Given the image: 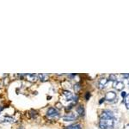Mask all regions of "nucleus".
Instances as JSON below:
<instances>
[{
	"instance_id": "f257e3e1",
	"label": "nucleus",
	"mask_w": 129,
	"mask_h": 129,
	"mask_svg": "<svg viewBox=\"0 0 129 129\" xmlns=\"http://www.w3.org/2000/svg\"><path fill=\"white\" fill-rule=\"evenodd\" d=\"M115 126L114 119H101L99 121V127L101 129H113Z\"/></svg>"
},
{
	"instance_id": "f03ea898",
	"label": "nucleus",
	"mask_w": 129,
	"mask_h": 129,
	"mask_svg": "<svg viewBox=\"0 0 129 129\" xmlns=\"http://www.w3.org/2000/svg\"><path fill=\"white\" fill-rule=\"evenodd\" d=\"M46 116L50 119H58L59 117V113L56 108H49L46 111Z\"/></svg>"
},
{
	"instance_id": "7ed1b4c3",
	"label": "nucleus",
	"mask_w": 129,
	"mask_h": 129,
	"mask_svg": "<svg viewBox=\"0 0 129 129\" xmlns=\"http://www.w3.org/2000/svg\"><path fill=\"white\" fill-rule=\"evenodd\" d=\"M101 119H114L115 115H114V113L112 111L108 109H104L103 111L101 114Z\"/></svg>"
},
{
	"instance_id": "20e7f679",
	"label": "nucleus",
	"mask_w": 129,
	"mask_h": 129,
	"mask_svg": "<svg viewBox=\"0 0 129 129\" xmlns=\"http://www.w3.org/2000/svg\"><path fill=\"white\" fill-rule=\"evenodd\" d=\"M115 98H116V93L114 92V91H108L106 94L105 99L108 102H113V101L115 100Z\"/></svg>"
},
{
	"instance_id": "39448f33",
	"label": "nucleus",
	"mask_w": 129,
	"mask_h": 129,
	"mask_svg": "<svg viewBox=\"0 0 129 129\" xmlns=\"http://www.w3.org/2000/svg\"><path fill=\"white\" fill-rule=\"evenodd\" d=\"M114 88H115V89H117V90H122L123 89H124L125 85H124V83L121 81H115L114 82Z\"/></svg>"
},
{
	"instance_id": "423d86ee",
	"label": "nucleus",
	"mask_w": 129,
	"mask_h": 129,
	"mask_svg": "<svg viewBox=\"0 0 129 129\" xmlns=\"http://www.w3.org/2000/svg\"><path fill=\"white\" fill-rule=\"evenodd\" d=\"M76 119H77V116L72 113H70L69 115H65V116H64L62 118V120L64 121H75Z\"/></svg>"
},
{
	"instance_id": "0eeeda50",
	"label": "nucleus",
	"mask_w": 129,
	"mask_h": 129,
	"mask_svg": "<svg viewBox=\"0 0 129 129\" xmlns=\"http://www.w3.org/2000/svg\"><path fill=\"white\" fill-rule=\"evenodd\" d=\"M107 83H108V79L106 78H101V79H99V81H98V88L100 89H102L104 87H105V85H107Z\"/></svg>"
},
{
	"instance_id": "6e6552de",
	"label": "nucleus",
	"mask_w": 129,
	"mask_h": 129,
	"mask_svg": "<svg viewBox=\"0 0 129 129\" xmlns=\"http://www.w3.org/2000/svg\"><path fill=\"white\" fill-rule=\"evenodd\" d=\"M24 77L26 78V79L28 80V81L29 82H35L37 79V77H38V75H36V74H25L24 75Z\"/></svg>"
},
{
	"instance_id": "1a4fd4ad",
	"label": "nucleus",
	"mask_w": 129,
	"mask_h": 129,
	"mask_svg": "<svg viewBox=\"0 0 129 129\" xmlns=\"http://www.w3.org/2000/svg\"><path fill=\"white\" fill-rule=\"evenodd\" d=\"M2 122H4V123H13L15 122V119L11 116H9V115H4L3 118L1 119Z\"/></svg>"
},
{
	"instance_id": "9d476101",
	"label": "nucleus",
	"mask_w": 129,
	"mask_h": 129,
	"mask_svg": "<svg viewBox=\"0 0 129 129\" xmlns=\"http://www.w3.org/2000/svg\"><path fill=\"white\" fill-rule=\"evenodd\" d=\"M63 95H64V96L66 98V100H68V101H72V100H73V98H74L72 93L69 90H64L63 91Z\"/></svg>"
},
{
	"instance_id": "9b49d317",
	"label": "nucleus",
	"mask_w": 129,
	"mask_h": 129,
	"mask_svg": "<svg viewBox=\"0 0 129 129\" xmlns=\"http://www.w3.org/2000/svg\"><path fill=\"white\" fill-rule=\"evenodd\" d=\"M77 112H78V114L80 115V116H85V108H84V106L82 105H79L77 107Z\"/></svg>"
},
{
	"instance_id": "f8f14e48",
	"label": "nucleus",
	"mask_w": 129,
	"mask_h": 129,
	"mask_svg": "<svg viewBox=\"0 0 129 129\" xmlns=\"http://www.w3.org/2000/svg\"><path fill=\"white\" fill-rule=\"evenodd\" d=\"M38 78L39 79H40V81L42 82H46V80L48 79V75L47 74H39L38 75Z\"/></svg>"
},
{
	"instance_id": "ddd939ff",
	"label": "nucleus",
	"mask_w": 129,
	"mask_h": 129,
	"mask_svg": "<svg viewBox=\"0 0 129 129\" xmlns=\"http://www.w3.org/2000/svg\"><path fill=\"white\" fill-rule=\"evenodd\" d=\"M65 129H82V128L80 124H73V125H71V126L66 127Z\"/></svg>"
},
{
	"instance_id": "4468645a",
	"label": "nucleus",
	"mask_w": 129,
	"mask_h": 129,
	"mask_svg": "<svg viewBox=\"0 0 129 129\" xmlns=\"http://www.w3.org/2000/svg\"><path fill=\"white\" fill-rule=\"evenodd\" d=\"M125 105H126L127 108L129 109V94L127 95V96L125 97Z\"/></svg>"
},
{
	"instance_id": "2eb2a0df",
	"label": "nucleus",
	"mask_w": 129,
	"mask_h": 129,
	"mask_svg": "<svg viewBox=\"0 0 129 129\" xmlns=\"http://www.w3.org/2000/svg\"><path fill=\"white\" fill-rule=\"evenodd\" d=\"M80 89H81V86H80V84L79 83L76 84V85H74V89H75L76 92H78V91L80 90Z\"/></svg>"
},
{
	"instance_id": "dca6fc26",
	"label": "nucleus",
	"mask_w": 129,
	"mask_h": 129,
	"mask_svg": "<svg viewBox=\"0 0 129 129\" xmlns=\"http://www.w3.org/2000/svg\"><path fill=\"white\" fill-rule=\"evenodd\" d=\"M31 113H32V114H30V115H31V116H32V118H35V117L37 116V112L36 111L31 110Z\"/></svg>"
},
{
	"instance_id": "f3484780",
	"label": "nucleus",
	"mask_w": 129,
	"mask_h": 129,
	"mask_svg": "<svg viewBox=\"0 0 129 129\" xmlns=\"http://www.w3.org/2000/svg\"><path fill=\"white\" fill-rule=\"evenodd\" d=\"M109 79L110 80H112V81H116V78H115V75H110L109 76Z\"/></svg>"
},
{
	"instance_id": "a211bd4d",
	"label": "nucleus",
	"mask_w": 129,
	"mask_h": 129,
	"mask_svg": "<svg viewBox=\"0 0 129 129\" xmlns=\"http://www.w3.org/2000/svg\"><path fill=\"white\" fill-rule=\"evenodd\" d=\"M121 76H122V78H124L125 79H128L129 78V73H124V74H121Z\"/></svg>"
},
{
	"instance_id": "6ab92c4d",
	"label": "nucleus",
	"mask_w": 129,
	"mask_h": 129,
	"mask_svg": "<svg viewBox=\"0 0 129 129\" xmlns=\"http://www.w3.org/2000/svg\"><path fill=\"white\" fill-rule=\"evenodd\" d=\"M89 97H90V93L87 92V93H86V95H85V99H86V100H89Z\"/></svg>"
},
{
	"instance_id": "aec40b11",
	"label": "nucleus",
	"mask_w": 129,
	"mask_h": 129,
	"mask_svg": "<svg viewBox=\"0 0 129 129\" xmlns=\"http://www.w3.org/2000/svg\"><path fill=\"white\" fill-rule=\"evenodd\" d=\"M121 96H122L123 98H125V97L127 96V92H125V91H122V92H121Z\"/></svg>"
},
{
	"instance_id": "412c9836",
	"label": "nucleus",
	"mask_w": 129,
	"mask_h": 129,
	"mask_svg": "<svg viewBox=\"0 0 129 129\" xmlns=\"http://www.w3.org/2000/svg\"><path fill=\"white\" fill-rule=\"evenodd\" d=\"M8 78H3V82H4V85H8L9 84V80H7Z\"/></svg>"
},
{
	"instance_id": "4be33fe9",
	"label": "nucleus",
	"mask_w": 129,
	"mask_h": 129,
	"mask_svg": "<svg viewBox=\"0 0 129 129\" xmlns=\"http://www.w3.org/2000/svg\"><path fill=\"white\" fill-rule=\"evenodd\" d=\"M104 100H105V98H102V99H101V101H100V102H99V103H102V102H104Z\"/></svg>"
},
{
	"instance_id": "5701e85b",
	"label": "nucleus",
	"mask_w": 129,
	"mask_h": 129,
	"mask_svg": "<svg viewBox=\"0 0 129 129\" xmlns=\"http://www.w3.org/2000/svg\"><path fill=\"white\" fill-rule=\"evenodd\" d=\"M3 106H1V105H0V113H1V112H2V110H3Z\"/></svg>"
},
{
	"instance_id": "b1692460",
	"label": "nucleus",
	"mask_w": 129,
	"mask_h": 129,
	"mask_svg": "<svg viewBox=\"0 0 129 129\" xmlns=\"http://www.w3.org/2000/svg\"><path fill=\"white\" fill-rule=\"evenodd\" d=\"M18 129H24L23 128H22V127H20V128H18Z\"/></svg>"
}]
</instances>
